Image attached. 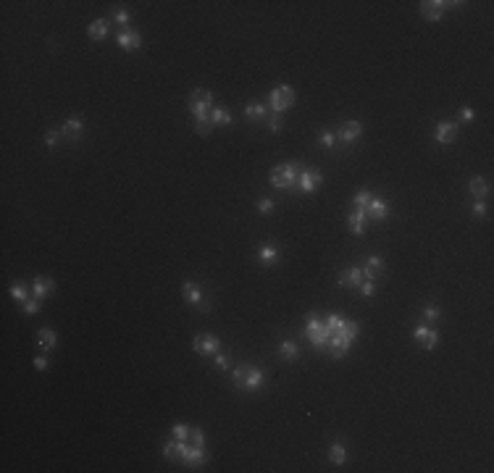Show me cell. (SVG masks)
Masks as SVG:
<instances>
[{
  "label": "cell",
  "mask_w": 494,
  "mask_h": 473,
  "mask_svg": "<svg viewBox=\"0 0 494 473\" xmlns=\"http://www.w3.org/2000/svg\"><path fill=\"white\" fill-rule=\"evenodd\" d=\"M413 339H415V342H421L426 350H434V347H436V342H439V334H436L434 329L418 326V329L413 331Z\"/></svg>",
  "instance_id": "7"
},
{
  "label": "cell",
  "mask_w": 494,
  "mask_h": 473,
  "mask_svg": "<svg viewBox=\"0 0 494 473\" xmlns=\"http://www.w3.org/2000/svg\"><path fill=\"white\" fill-rule=\"evenodd\" d=\"M260 387H263V371L255 368V366H247V379H244V387H242V389L255 392V389H260Z\"/></svg>",
  "instance_id": "12"
},
{
  "label": "cell",
  "mask_w": 494,
  "mask_h": 473,
  "mask_svg": "<svg viewBox=\"0 0 494 473\" xmlns=\"http://www.w3.org/2000/svg\"><path fill=\"white\" fill-rule=\"evenodd\" d=\"M229 363H232L229 355H216V368H218V371H226V368H229Z\"/></svg>",
  "instance_id": "45"
},
{
  "label": "cell",
  "mask_w": 494,
  "mask_h": 473,
  "mask_svg": "<svg viewBox=\"0 0 494 473\" xmlns=\"http://www.w3.org/2000/svg\"><path fill=\"white\" fill-rule=\"evenodd\" d=\"M360 281H363V268H347V271H342L339 274V284L342 287H360Z\"/></svg>",
  "instance_id": "13"
},
{
  "label": "cell",
  "mask_w": 494,
  "mask_h": 473,
  "mask_svg": "<svg viewBox=\"0 0 494 473\" xmlns=\"http://www.w3.org/2000/svg\"><path fill=\"white\" fill-rule=\"evenodd\" d=\"M113 21H116V24H121V27H126V24H129V13H126L124 8H119V11H113Z\"/></svg>",
  "instance_id": "41"
},
{
  "label": "cell",
  "mask_w": 494,
  "mask_h": 473,
  "mask_svg": "<svg viewBox=\"0 0 494 473\" xmlns=\"http://www.w3.org/2000/svg\"><path fill=\"white\" fill-rule=\"evenodd\" d=\"M195 126H197V134H203V137H205V134H211V129H213L211 121H195Z\"/></svg>",
  "instance_id": "46"
},
{
  "label": "cell",
  "mask_w": 494,
  "mask_h": 473,
  "mask_svg": "<svg viewBox=\"0 0 494 473\" xmlns=\"http://www.w3.org/2000/svg\"><path fill=\"white\" fill-rule=\"evenodd\" d=\"M292 103H295V89H292V87L279 84L271 92V110H274V113H281V110H287Z\"/></svg>",
  "instance_id": "2"
},
{
  "label": "cell",
  "mask_w": 494,
  "mask_h": 473,
  "mask_svg": "<svg viewBox=\"0 0 494 473\" xmlns=\"http://www.w3.org/2000/svg\"><path fill=\"white\" fill-rule=\"evenodd\" d=\"M342 324H345V315H339V313H329L326 318H324V326H326L329 334H336V331L342 329Z\"/></svg>",
  "instance_id": "26"
},
{
  "label": "cell",
  "mask_w": 494,
  "mask_h": 473,
  "mask_svg": "<svg viewBox=\"0 0 494 473\" xmlns=\"http://www.w3.org/2000/svg\"><path fill=\"white\" fill-rule=\"evenodd\" d=\"M423 318H426V321H436V318H439V308H436V305H429V308L423 310Z\"/></svg>",
  "instance_id": "43"
},
{
  "label": "cell",
  "mask_w": 494,
  "mask_h": 473,
  "mask_svg": "<svg viewBox=\"0 0 494 473\" xmlns=\"http://www.w3.org/2000/svg\"><path fill=\"white\" fill-rule=\"evenodd\" d=\"M182 295H184V300H187L189 305H195L197 310H208V305L203 302V292H200V287H197L195 281H187V284L182 287Z\"/></svg>",
  "instance_id": "6"
},
{
  "label": "cell",
  "mask_w": 494,
  "mask_h": 473,
  "mask_svg": "<svg viewBox=\"0 0 494 473\" xmlns=\"http://www.w3.org/2000/svg\"><path fill=\"white\" fill-rule=\"evenodd\" d=\"M82 129H84V124H82V119H69V121H66L63 124V134H66V137H71V140H77L79 137V134H82Z\"/></svg>",
  "instance_id": "23"
},
{
  "label": "cell",
  "mask_w": 494,
  "mask_h": 473,
  "mask_svg": "<svg viewBox=\"0 0 494 473\" xmlns=\"http://www.w3.org/2000/svg\"><path fill=\"white\" fill-rule=\"evenodd\" d=\"M37 342H40L42 350H53L55 342H58V336H55L53 329H40V331H37Z\"/></svg>",
  "instance_id": "20"
},
{
  "label": "cell",
  "mask_w": 494,
  "mask_h": 473,
  "mask_svg": "<svg viewBox=\"0 0 494 473\" xmlns=\"http://www.w3.org/2000/svg\"><path fill=\"white\" fill-rule=\"evenodd\" d=\"M436 142H452L458 137V124L455 121H442L436 124V131H434Z\"/></svg>",
  "instance_id": "10"
},
{
  "label": "cell",
  "mask_w": 494,
  "mask_h": 473,
  "mask_svg": "<svg viewBox=\"0 0 494 473\" xmlns=\"http://www.w3.org/2000/svg\"><path fill=\"white\" fill-rule=\"evenodd\" d=\"M321 326H324V324L318 321V315H313V313H310V315H308V326H305V331L310 334V331H316V329H321Z\"/></svg>",
  "instance_id": "40"
},
{
  "label": "cell",
  "mask_w": 494,
  "mask_h": 473,
  "mask_svg": "<svg viewBox=\"0 0 494 473\" xmlns=\"http://www.w3.org/2000/svg\"><path fill=\"white\" fill-rule=\"evenodd\" d=\"M371 200H373V195H371L368 190H360V192L355 195V208H357V211H366V205H368Z\"/></svg>",
  "instance_id": "31"
},
{
  "label": "cell",
  "mask_w": 494,
  "mask_h": 473,
  "mask_svg": "<svg viewBox=\"0 0 494 473\" xmlns=\"http://www.w3.org/2000/svg\"><path fill=\"white\" fill-rule=\"evenodd\" d=\"M244 379H247V366H239V368H234V384L242 389L244 387Z\"/></svg>",
  "instance_id": "36"
},
{
  "label": "cell",
  "mask_w": 494,
  "mask_h": 473,
  "mask_svg": "<svg viewBox=\"0 0 494 473\" xmlns=\"http://www.w3.org/2000/svg\"><path fill=\"white\" fill-rule=\"evenodd\" d=\"M171 434H174V439H179V442H187V439H189V429H187L184 423H174Z\"/></svg>",
  "instance_id": "33"
},
{
  "label": "cell",
  "mask_w": 494,
  "mask_h": 473,
  "mask_svg": "<svg viewBox=\"0 0 494 473\" xmlns=\"http://www.w3.org/2000/svg\"><path fill=\"white\" fill-rule=\"evenodd\" d=\"M329 458H331L336 465H342V463H345V444L334 442V444H331V449H329Z\"/></svg>",
  "instance_id": "29"
},
{
  "label": "cell",
  "mask_w": 494,
  "mask_h": 473,
  "mask_svg": "<svg viewBox=\"0 0 494 473\" xmlns=\"http://www.w3.org/2000/svg\"><path fill=\"white\" fill-rule=\"evenodd\" d=\"M339 334L345 336V339H350V342H352L355 336H357V324H355V321H347V318H345V324H342Z\"/></svg>",
  "instance_id": "30"
},
{
  "label": "cell",
  "mask_w": 494,
  "mask_h": 473,
  "mask_svg": "<svg viewBox=\"0 0 494 473\" xmlns=\"http://www.w3.org/2000/svg\"><path fill=\"white\" fill-rule=\"evenodd\" d=\"M163 455H166L168 460H176V444H174V439H168V442L163 444Z\"/></svg>",
  "instance_id": "42"
},
{
  "label": "cell",
  "mask_w": 494,
  "mask_h": 473,
  "mask_svg": "<svg viewBox=\"0 0 494 473\" xmlns=\"http://www.w3.org/2000/svg\"><path fill=\"white\" fill-rule=\"evenodd\" d=\"M58 140H61V131H55V129H50L48 134H45V145H48V147H55Z\"/></svg>",
  "instance_id": "39"
},
{
  "label": "cell",
  "mask_w": 494,
  "mask_h": 473,
  "mask_svg": "<svg viewBox=\"0 0 494 473\" xmlns=\"http://www.w3.org/2000/svg\"><path fill=\"white\" fill-rule=\"evenodd\" d=\"M258 208H260V213H271L274 211V200H260Z\"/></svg>",
  "instance_id": "48"
},
{
  "label": "cell",
  "mask_w": 494,
  "mask_h": 473,
  "mask_svg": "<svg viewBox=\"0 0 494 473\" xmlns=\"http://www.w3.org/2000/svg\"><path fill=\"white\" fill-rule=\"evenodd\" d=\"M21 308H24V313H27V315H34V313L42 308V302H40L37 297H29L27 302H21Z\"/></svg>",
  "instance_id": "34"
},
{
  "label": "cell",
  "mask_w": 494,
  "mask_h": 473,
  "mask_svg": "<svg viewBox=\"0 0 494 473\" xmlns=\"http://www.w3.org/2000/svg\"><path fill=\"white\" fill-rule=\"evenodd\" d=\"M192 347H195V352H200V355H208V352H216V350L221 347V342H218V336H213V334H197L195 342H192Z\"/></svg>",
  "instance_id": "5"
},
{
  "label": "cell",
  "mask_w": 494,
  "mask_h": 473,
  "mask_svg": "<svg viewBox=\"0 0 494 473\" xmlns=\"http://www.w3.org/2000/svg\"><path fill=\"white\" fill-rule=\"evenodd\" d=\"M458 6H463V3H442V0L431 3V0H426V3H421V13H423L426 18H431V21H439L442 13H444V8H458Z\"/></svg>",
  "instance_id": "4"
},
{
  "label": "cell",
  "mask_w": 494,
  "mask_h": 473,
  "mask_svg": "<svg viewBox=\"0 0 494 473\" xmlns=\"http://www.w3.org/2000/svg\"><path fill=\"white\" fill-rule=\"evenodd\" d=\"M460 116H463V121H470V119H473V108H468V105H465V108L460 110Z\"/></svg>",
  "instance_id": "49"
},
{
  "label": "cell",
  "mask_w": 494,
  "mask_h": 473,
  "mask_svg": "<svg viewBox=\"0 0 494 473\" xmlns=\"http://www.w3.org/2000/svg\"><path fill=\"white\" fill-rule=\"evenodd\" d=\"M189 442H192V447H205L203 431H200V429H189Z\"/></svg>",
  "instance_id": "35"
},
{
  "label": "cell",
  "mask_w": 494,
  "mask_h": 473,
  "mask_svg": "<svg viewBox=\"0 0 494 473\" xmlns=\"http://www.w3.org/2000/svg\"><path fill=\"white\" fill-rule=\"evenodd\" d=\"M189 105H205V108H213V95L211 89H195L189 95Z\"/></svg>",
  "instance_id": "17"
},
{
  "label": "cell",
  "mask_w": 494,
  "mask_h": 473,
  "mask_svg": "<svg viewBox=\"0 0 494 473\" xmlns=\"http://www.w3.org/2000/svg\"><path fill=\"white\" fill-rule=\"evenodd\" d=\"M211 124L229 126V124H232V113H229L226 108H211Z\"/></svg>",
  "instance_id": "25"
},
{
  "label": "cell",
  "mask_w": 494,
  "mask_h": 473,
  "mask_svg": "<svg viewBox=\"0 0 494 473\" xmlns=\"http://www.w3.org/2000/svg\"><path fill=\"white\" fill-rule=\"evenodd\" d=\"M140 45H142V37H140L137 32H131V29L119 32V48H124V50H137Z\"/></svg>",
  "instance_id": "11"
},
{
  "label": "cell",
  "mask_w": 494,
  "mask_h": 473,
  "mask_svg": "<svg viewBox=\"0 0 494 473\" xmlns=\"http://www.w3.org/2000/svg\"><path fill=\"white\" fill-rule=\"evenodd\" d=\"M258 260L263 263V266H274L276 260H279V250L274 244H263L260 250H258Z\"/></svg>",
  "instance_id": "16"
},
{
  "label": "cell",
  "mask_w": 494,
  "mask_h": 473,
  "mask_svg": "<svg viewBox=\"0 0 494 473\" xmlns=\"http://www.w3.org/2000/svg\"><path fill=\"white\" fill-rule=\"evenodd\" d=\"M318 142H321L324 147H334V142H336V134H334V131H321Z\"/></svg>",
  "instance_id": "37"
},
{
  "label": "cell",
  "mask_w": 494,
  "mask_h": 473,
  "mask_svg": "<svg viewBox=\"0 0 494 473\" xmlns=\"http://www.w3.org/2000/svg\"><path fill=\"white\" fill-rule=\"evenodd\" d=\"M281 129V116L279 113H274L271 116V121H268V131H279Z\"/></svg>",
  "instance_id": "47"
},
{
  "label": "cell",
  "mask_w": 494,
  "mask_h": 473,
  "mask_svg": "<svg viewBox=\"0 0 494 473\" xmlns=\"http://www.w3.org/2000/svg\"><path fill=\"white\" fill-rule=\"evenodd\" d=\"M187 465H192V468H197L200 463H203L205 460V452H203V447H187V452H184V458H182Z\"/></svg>",
  "instance_id": "18"
},
{
  "label": "cell",
  "mask_w": 494,
  "mask_h": 473,
  "mask_svg": "<svg viewBox=\"0 0 494 473\" xmlns=\"http://www.w3.org/2000/svg\"><path fill=\"white\" fill-rule=\"evenodd\" d=\"M378 274H381V258H378V255H371L368 263H366V268H363V279H371V281H373Z\"/></svg>",
  "instance_id": "22"
},
{
  "label": "cell",
  "mask_w": 494,
  "mask_h": 473,
  "mask_svg": "<svg viewBox=\"0 0 494 473\" xmlns=\"http://www.w3.org/2000/svg\"><path fill=\"white\" fill-rule=\"evenodd\" d=\"M34 368H37V371H45V368H48V360H45V357H34Z\"/></svg>",
  "instance_id": "50"
},
{
  "label": "cell",
  "mask_w": 494,
  "mask_h": 473,
  "mask_svg": "<svg viewBox=\"0 0 494 473\" xmlns=\"http://www.w3.org/2000/svg\"><path fill=\"white\" fill-rule=\"evenodd\" d=\"M470 192H473V195L481 200V197H486V195H489V184L484 182L481 176H476V179H470Z\"/></svg>",
  "instance_id": "28"
},
{
  "label": "cell",
  "mask_w": 494,
  "mask_h": 473,
  "mask_svg": "<svg viewBox=\"0 0 494 473\" xmlns=\"http://www.w3.org/2000/svg\"><path fill=\"white\" fill-rule=\"evenodd\" d=\"M279 355H281L284 360H297L300 350H297L295 342H281V345H279Z\"/></svg>",
  "instance_id": "27"
},
{
  "label": "cell",
  "mask_w": 494,
  "mask_h": 473,
  "mask_svg": "<svg viewBox=\"0 0 494 473\" xmlns=\"http://www.w3.org/2000/svg\"><path fill=\"white\" fill-rule=\"evenodd\" d=\"M11 297H13L16 302H27V300H29V295H27V287H21V284H13V287H11Z\"/></svg>",
  "instance_id": "32"
},
{
  "label": "cell",
  "mask_w": 494,
  "mask_h": 473,
  "mask_svg": "<svg viewBox=\"0 0 494 473\" xmlns=\"http://www.w3.org/2000/svg\"><path fill=\"white\" fill-rule=\"evenodd\" d=\"M360 131H363V126H360V121H345L342 126H339V137L345 145H350V142H355L357 137H360Z\"/></svg>",
  "instance_id": "8"
},
{
  "label": "cell",
  "mask_w": 494,
  "mask_h": 473,
  "mask_svg": "<svg viewBox=\"0 0 494 473\" xmlns=\"http://www.w3.org/2000/svg\"><path fill=\"white\" fill-rule=\"evenodd\" d=\"M350 229L355 232V234H363L366 232V211H352L350 213Z\"/></svg>",
  "instance_id": "21"
},
{
  "label": "cell",
  "mask_w": 494,
  "mask_h": 473,
  "mask_svg": "<svg viewBox=\"0 0 494 473\" xmlns=\"http://www.w3.org/2000/svg\"><path fill=\"white\" fill-rule=\"evenodd\" d=\"M318 184H321V171H316V168H305V166H302L300 174H297V187H300V192L313 195Z\"/></svg>",
  "instance_id": "3"
},
{
  "label": "cell",
  "mask_w": 494,
  "mask_h": 473,
  "mask_svg": "<svg viewBox=\"0 0 494 473\" xmlns=\"http://www.w3.org/2000/svg\"><path fill=\"white\" fill-rule=\"evenodd\" d=\"M265 113H268V108H265L263 103H250V105L244 108V116H247V119H253V121L265 119Z\"/></svg>",
  "instance_id": "24"
},
{
  "label": "cell",
  "mask_w": 494,
  "mask_h": 473,
  "mask_svg": "<svg viewBox=\"0 0 494 473\" xmlns=\"http://www.w3.org/2000/svg\"><path fill=\"white\" fill-rule=\"evenodd\" d=\"M350 345H352V342H350V339H345V336H342L339 331H336V334H331V336H329V347H326V350L331 352V357H342V355L350 350Z\"/></svg>",
  "instance_id": "9"
},
{
  "label": "cell",
  "mask_w": 494,
  "mask_h": 473,
  "mask_svg": "<svg viewBox=\"0 0 494 473\" xmlns=\"http://www.w3.org/2000/svg\"><path fill=\"white\" fill-rule=\"evenodd\" d=\"M108 27H110V18H98V21H92V24H89V37H92V40H103L105 34H108Z\"/></svg>",
  "instance_id": "19"
},
{
  "label": "cell",
  "mask_w": 494,
  "mask_h": 473,
  "mask_svg": "<svg viewBox=\"0 0 494 473\" xmlns=\"http://www.w3.org/2000/svg\"><path fill=\"white\" fill-rule=\"evenodd\" d=\"M473 213H476L479 218H486V216H489V208L484 205L481 200H476V202H473Z\"/></svg>",
  "instance_id": "44"
},
{
  "label": "cell",
  "mask_w": 494,
  "mask_h": 473,
  "mask_svg": "<svg viewBox=\"0 0 494 473\" xmlns=\"http://www.w3.org/2000/svg\"><path fill=\"white\" fill-rule=\"evenodd\" d=\"M360 292H363L366 297H371V295H376V284H373L371 279H363V281H360Z\"/></svg>",
  "instance_id": "38"
},
{
  "label": "cell",
  "mask_w": 494,
  "mask_h": 473,
  "mask_svg": "<svg viewBox=\"0 0 494 473\" xmlns=\"http://www.w3.org/2000/svg\"><path fill=\"white\" fill-rule=\"evenodd\" d=\"M302 163H281L271 171V184L279 187V190H287L297 182V174H300Z\"/></svg>",
  "instance_id": "1"
},
{
  "label": "cell",
  "mask_w": 494,
  "mask_h": 473,
  "mask_svg": "<svg viewBox=\"0 0 494 473\" xmlns=\"http://www.w3.org/2000/svg\"><path fill=\"white\" fill-rule=\"evenodd\" d=\"M53 289H55L53 279H45V276L34 279V287H32V292H34V297H37V300L48 297V295H53Z\"/></svg>",
  "instance_id": "14"
},
{
  "label": "cell",
  "mask_w": 494,
  "mask_h": 473,
  "mask_svg": "<svg viewBox=\"0 0 494 473\" xmlns=\"http://www.w3.org/2000/svg\"><path fill=\"white\" fill-rule=\"evenodd\" d=\"M366 218H387V202H381V200H371L368 205H366Z\"/></svg>",
  "instance_id": "15"
}]
</instances>
